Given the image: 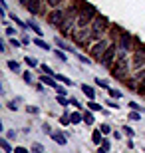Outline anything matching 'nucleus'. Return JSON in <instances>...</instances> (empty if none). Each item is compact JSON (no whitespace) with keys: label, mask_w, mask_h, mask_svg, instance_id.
<instances>
[{"label":"nucleus","mask_w":145,"mask_h":153,"mask_svg":"<svg viewBox=\"0 0 145 153\" xmlns=\"http://www.w3.org/2000/svg\"><path fill=\"white\" fill-rule=\"evenodd\" d=\"M60 123H62V125H68V123H72V117H70V115H66V114H64V115H62V117H60Z\"/></svg>","instance_id":"6ab92c4d"},{"label":"nucleus","mask_w":145,"mask_h":153,"mask_svg":"<svg viewBox=\"0 0 145 153\" xmlns=\"http://www.w3.org/2000/svg\"><path fill=\"white\" fill-rule=\"evenodd\" d=\"M52 139H54L56 143H60V145H66V143H68L66 135H62V133H52Z\"/></svg>","instance_id":"9d476101"},{"label":"nucleus","mask_w":145,"mask_h":153,"mask_svg":"<svg viewBox=\"0 0 145 153\" xmlns=\"http://www.w3.org/2000/svg\"><path fill=\"white\" fill-rule=\"evenodd\" d=\"M42 151H44V147L40 143H32V153H42Z\"/></svg>","instance_id":"aec40b11"},{"label":"nucleus","mask_w":145,"mask_h":153,"mask_svg":"<svg viewBox=\"0 0 145 153\" xmlns=\"http://www.w3.org/2000/svg\"><path fill=\"white\" fill-rule=\"evenodd\" d=\"M127 68H129L127 56H125V54H119V62L113 66V76H115L117 79H123L125 74H127Z\"/></svg>","instance_id":"20e7f679"},{"label":"nucleus","mask_w":145,"mask_h":153,"mask_svg":"<svg viewBox=\"0 0 145 153\" xmlns=\"http://www.w3.org/2000/svg\"><path fill=\"white\" fill-rule=\"evenodd\" d=\"M28 26H30V28H32V30H34V32H36V34H38V36L42 34V30L38 28V24H36V22H28Z\"/></svg>","instance_id":"412c9836"},{"label":"nucleus","mask_w":145,"mask_h":153,"mask_svg":"<svg viewBox=\"0 0 145 153\" xmlns=\"http://www.w3.org/2000/svg\"><path fill=\"white\" fill-rule=\"evenodd\" d=\"M14 32H16V30H14V28H10V26L6 28V34H8V36H12V34H14Z\"/></svg>","instance_id":"ea45409f"},{"label":"nucleus","mask_w":145,"mask_h":153,"mask_svg":"<svg viewBox=\"0 0 145 153\" xmlns=\"http://www.w3.org/2000/svg\"><path fill=\"white\" fill-rule=\"evenodd\" d=\"M84 121H86L88 125H91V123H94V115L89 114V111H86V114H84Z\"/></svg>","instance_id":"f3484780"},{"label":"nucleus","mask_w":145,"mask_h":153,"mask_svg":"<svg viewBox=\"0 0 145 153\" xmlns=\"http://www.w3.org/2000/svg\"><path fill=\"white\" fill-rule=\"evenodd\" d=\"M24 62L28 64L30 68H34V66H36V64H38V62H36V60H34V58H30V56H26V60H24Z\"/></svg>","instance_id":"5701e85b"},{"label":"nucleus","mask_w":145,"mask_h":153,"mask_svg":"<svg viewBox=\"0 0 145 153\" xmlns=\"http://www.w3.org/2000/svg\"><path fill=\"white\" fill-rule=\"evenodd\" d=\"M64 20H66V12H62V10H54L48 16V22L52 26H60V24H64Z\"/></svg>","instance_id":"39448f33"},{"label":"nucleus","mask_w":145,"mask_h":153,"mask_svg":"<svg viewBox=\"0 0 145 153\" xmlns=\"http://www.w3.org/2000/svg\"><path fill=\"white\" fill-rule=\"evenodd\" d=\"M82 91H84L89 100H94V97H95V90L91 88V85H86V84H84V85H82Z\"/></svg>","instance_id":"1a4fd4ad"},{"label":"nucleus","mask_w":145,"mask_h":153,"mask_svg":"<svg viewBox=\"0 0 145 153\" xmlns=\"http://www.w3.org/2000/svg\"><path fill=\"white\" fill-rule=\"evenodd\" d=\"M10 18H12V20H14V22L18 24V26H22V28H24V22H22V20H20V18H18V16H14V14H12Z\"/></svg>","instance_id":"c756f323"},{"label":"nucleus","mask_w":145,"mask_h":153,"mask_svg":"<svg viewBox=\"0 0 145 153\" xmlns=\"http://www.w3.org/2000/svg\"><path fill=\"white\" fill-rule=\"evenodd\" d=\"M24 6H26V10H28L30 14H38L40 12V0H28Z\"/></svg>","instance_id":"0eeeda50"},{"label":"nucleus","mask_w":145,"mask_h":153,"mask_svg":"<svg viewBox=\"0 0 145 153\" xmlns=\"http://www.w3.org/2000/svg\"><path fill=\"white\" fill-rule=\"evenodd\" d=\"M58 79H54V78H48V76H44L42 78V84H48V85H52V88H58V84H56Z\"/></svg>","instance_id":"f8f14e48"},{"label":"nucleus","mask_w":145,"mask_h":153,"mask_svg":"<svg viewBox=\"0 0 145 153\" xmlns=\"http://www.w3.org/2000/svg\"><path fill=\"white\" fill-rule=\"evenodd\" d=\"M91 141H94L95 145H100V143H103V139H101V131H97V129L94 131V135H91Z\"/></svg>","instance_id":"9b49d317"},{"label":"nucleus","mask_w":145,"mask_h":153,"mask_svg":"<svg viewBox=\"0 0 145 153\" xmlns=\"http://www.w3.org/2000/svg\"><path fill=\"white\" fill-rule=\"evenodd\" d=\"M56 90H58V94H60V96H66V90H64V88H62V85H58Z\"/></svg>","instance_id":"4c0bfd02"},{"label":"nucleus","mask_w":145,"mask_h":153,"mask_svg":"<svg viewBox=\"0 0 145 153\" xmlns=\"http://www.w3.org/2000/svg\"><path fill=\"white\" fill-rule=\"evenodd\" d=\"M107 26H109L107 18L97 16V18L94 20V22H91V28H89V34H91V38H100V36L107 30Z\"/></svg>","instance_id":"7ed1b4c3"},{"label":"nucleus","mask_w":145,"mask_h":153,"mask_svg":"<svg viewBox=\"0 0 145 153\" xmlns=\"http://www.w3.org/2000/svg\"><path fill=\"white\" fill-rule=\"evenodd\" d=\"M95 84H97V85H101V88H106V90H107V82H106V79L95 78Z\"/></svg>","instance_id":"b1692460"},{"label":"nucleus","mask_w":145,"mask_h":153,"mask_svg":"<svg viewBox=\"0 0 145 153\" xmlns=\"http://www.w3.org/2000/svg\"><path fill=\"white\" fill-rule=\"evenodd\" d=\"M34 44H36V46H40V48H42V50H48V48H50V46L46 44L44 40H40V38H36V40H34Z\"/></svg>","instance_id":"dca6fc26"},{"label":"nucleus","mask_w":145,"mask_h":153,"mask_svg":"<svg viewBox=\"0 0 145 153\" xmlns=\"http://www.w3.org/2000/svg\"><path fill=\"white\" fill-rule=\"evenodd\" d=\"M28 111H30V114H38V108H32V105H28Z\"/></svg>","instance_id":"a19ab883"},{"label":"nucleus","mask_w":145,"mask_h":153,"mask_svg":"<svg viewBox=\"0 0 145 153\" xmlns=\"http://www.w3.org/2000/svg\"><path fill=\"white\" fill-rule=\"evenodd\" d=\"M89 109H94V111H100V105H97V103H95V102H89Z\"/></svg>","instance_id":"c85d7f7f"},{"label":"nucleus","mask_w":145,"mask_h":153,"mask_svg":"<svg viewBox=\"0 0 145 153\" xmlns=\"http://www.w3.org/2000/svg\"><path fill=\"white\" fill-rule=\"evenodd\" d=\"M119 40H121V50H119V54H125V52L131 48V36H129V34H123Z\"/></svg>","instance_id":"6e6552de"},{"label":"nucleus","mask_w":145,"mask_h":153,"mask_svg":"<svg viewBox=\"0 0 145 153\" xmlns=\"http://www.w3.org/2000/svg\"><path fill=\"white\" fill-rule=\"evenodd\" d=\"M78 60H80V62H84V64H89V58H86V56H80V54H78Z\"/></svg>","instance_id":"c9c22d12"},{"label":"nucleus","mask_w":145,"mask_h":153,"mask_svg":"<svg viewBox=\"0 0 145 153\" xmlns=\"http://www.w3.org/2000/svg\"><path fill=\"white\" fill-rule=\"evenodd\" d=\"M24 79H26L28 84H32V74H30V72H24Z\"/></svg>","instance_id":"7c9ffc66"},{"label":"nucleus","mask_w":145,"mask_h":153,"mask_svg":"<svg viewBox=\"0 0 145 153\" xmlns=\"http://www.w3.org/2000/svg\"><path fill=\"white\" fill-rule=\"evenodd\" d=\"M60 2H62V0H48V4L54 6V8H56V6H60Z\"/></svg>","instance_id":"473e14b6"},{"label":"nucleus","mask_w":145,"mask_h":153,"mask_svg":"<svg viewBox=\"0 0 145 153\" xmlns=\"http://www.w3.org/2000/svg\"><path fill=\"white\" fill-rule=\"evenodd\" d=\"M100 131H101V133H109V131H112V127H109L107 123H103V125L100 127Z\"/></svg>","instance_id":"393cba45"},{"label":"nucleus","mask_w":145,"mask_h":153,"mask_svg":"<svg viewBox=\"0 0 145 153\" xmlns=\"http://www.w3.org/2000/svg\"><path fill=\"white\" fill-rule=\"evenodd\" d=\"M115 52H117V48H115V46H109V50H107V54H106V58H103V62H101V64H103V66H112L113 58L117 56Z\"/></svg>","instance_id":"423d86ee"},{"label":"nucleus","mask_w":145,"mask_h":153,"mask_svg":"<svg viewBox=\"0 0 145 153\" xmlns=\"http://www.w3.org/2000/svg\"><path fill=\"white\" fill-rule=\"evenodd\" d=\"M54 78H56L58 82H64L66 85H72V79H70V78H66V76H62V74H56Z\"/></svg>","instance_id":"ddd939ff"},{"label":"nucleus","mask_w":145,"mask_h":153,"mask_svg":"<svg viewBox=\"0 0 145 153\" xmlns=\"http://www.w3.org/2000/svg\"><path fill=\"white\" fill-rule=\"evenodd\" d=\"M97 153H106V151H103V149H100V151H97Z\"/></svg>","instance_id":"c03bdc74"},{"label":"nucleus","mask_w":145,"mask_h":153,"mask_svg":"<svg viewBox=\"0 0 145 153\" xmlns=\"http://www.w3.org/2000/svg\"><path fill=\"white\" fill-rule=\"evenodd\" d=\"M16 153H30L26 147H16Z\"/></svg>","instance_id":"58836bf2"},{"label":"nucleus","mask_w":145,"mask_h":153,"mask_svg":"<svg viewBox=\"0 0 145 153\" xmlns=\"http://www.w3.org/2000/svg\"><path fill=\"white\" fill-rule=\"evenodd\" d=\"M109 96H112V97H119V96H121V94H119V91H117V90H109Z\"/></svg>","instance_id":"f704fd0d"},{"label":"nucleus","mask_w":145,"mask_h":153,"mask_svg":"<svg viewBox=\"0 0 145 153\" xmlns=\"http://www.w3.org/2000/svg\"><path fill=\"white\" fill-rule=\"evenodd\" d=\"M8 68H10L12 72H20V64L14 62V60H10V62H8Z\"/></svg>","instance_id":"2eb2a0df"},{"label":"nucleus","mask_w":145,"mask_h":153,"mask_svg":"<svg viewBox=\"0 0 145 153\" xmlns=\"http://www.w3.org/2000/svg\"><path fill=\"white\" fill-rule=\"evenodd\" d=\"M95 18H97V14H95V8L94 6H89V4H84L82 8H80V14H78V26L80 28H86L89 22H94Z\"/></svg>","instance_id":"f257e3e1"},{"label":"nucleus","mask_w":145,"mask_h":153,"mask_svg":"<svg viewBox=\"0 0 145 153\" xmlns=\"http://www.w3.org/2000/svg\"><path fill=\"white\" fill-rule=\"evenodd\" d=\"M20 2H22V4H26V2H28V0H20Z\"/></svg>","instance_id":"37998d69"},{"label":"nucleus","mask_w":145,"mask_h":153,"mask_svg":"<svg viewBox=\"0 0 145 153\" xmlns=\"http://www.w3.org/2000/svg\"><path fill=\"white\" fill-rule=\"evenodd\" d=\"M109 147H112V143L107 141V139H103V143H101V149H103V151H107Z\"/></svg>","instance_id":"cd10ccee"},{"label":"nucleus","mask_w":145,"mask_h":153,"mask_svg":"<svg viewBox=\"0 0 145 153\" xmlns=\"http://www.w3.org/2000/svg\"><path fill=\"white\" fill-rule=\"evenodd\" d=\"M56 54H58V58H60V60H64V62H66V54H64V52H62V50H58Z\"/></svg>","instance_id":"e433bc0d"},{"label":"nucleus","mask_w":145,"mask_h":153,"mask_svg":"<svg viewBox=\"0 0 145 153\" xmlns=\"http://www.w3.org/2000/svg\"><path fill=\"white\" fill-rule=\"evenodd\" d=\"M123 133H127L129 137L133 135V129H131V127H127V125H125V127H123Z\"/></svg>","instance_id":"2f4dec72"},{"label":"nucleus","mask_w":145,"mask_h":153,"mask_svg":"<svg viewBox=\"0 0 145 153\" xmlns=\"http://www.w3.org/2000/svg\"><path fill=\"white\" fill-rule=\"evenodd\" d=\"M70 117H72V123H80V121L84 119V115L80 114V111H76V114H72V115H70Z\"/></svg>","instance_id":"4468645a"},{"label":"nucleus","mask_w":145,"mask_h":153,"mask_svg":"<svg viewBox=\"0 0 145 153\" xmlns=\"http://www.w3.org/2000/svg\"><path fill=\"white\" fill-rule=\"evenodd\" d=\"M42 70H44V74H50V76H56V74H54V70H52V68H48V66H46V64H44V66H42Z\"/></svg>","instance_id":"bb28decb"},{"label":"nucleus","mask_w":145,"mask_h":153,"mask_svg":"<svg viewBox=\"0 0 145 153\" xmlns=\"http://www.w3.org/2000/svg\"><path fill=\"white\" fill-rule=\"evenodd\" d=\"M16 108H18V105H16L14 102H10V103H8V109H16Z\"/></svg>","instance_id":"79ce46f5"},{"label":"nucleus","mask_w":145,"mask_h":153,"mask_svg":"<svg viewBox=\"0 0 145 153\" xmlns=\"http://www.w3.org/2000/svg\"><path fill=\"white\" fill-rule=\"evenodd\" d=\"M58 103L66 108V105H68V103H70V102H68V100H66V97H64V96H60V97H58Z\"/></svg>","instance_id":"a878e982"},{"label":"nucleus","mask_w":145,"mask_h":153,"mask_svg":"<svg viewBox=\"0 0 145 153\" xmlns=\"http://www.w3.org/2000/svg\"><path fill=\"white\" fill-rule=\"evenodd\" d=\"M107 50H109V40L101 38L100 42H95V44L91 46L89 54H91V58H94V60H100V62H103V58H106Z\"/></svg>","instance_id":"f03ea898"},{"label":"nucleus","mask_w":145,"mask_h":153,"mask_svg":"<svg viewBox=\"0 0 145 153\" xmlns=\"http://www.w3.org/2000/svg\"><path fill=\"white\" fill-rule=\"evenodd\" d=\"M0 145H2V149H4L6 153H10V151H12V147L8 145V141H6V139H2V141H0Z\"/></svg>","instance_id":"4be33fe9"},{"label":"nucleus","mask_w":145,"mask_h":153,"mask_svg":"<svg viewBox=\"0 0 145 153\" xmlns=\"http://www.w3.org/2000/svg\"><path fill=\"white\" fill-rule=\"evenodd\" d=\"M129 117H131V119H135V121H137V119H141L137 111H131V114H129Z\"/></svg>","instance_id":"72a5a7b5"},{"label":"nucleus","mask_w":145,"mask_h":153,"mask_svg":"<svg viewBox=\"0 0 145 153\" xmlns=\"http://www.w3.org/2000/svg\"><path fill=\"white\" fill-rule=\"evenodd\" d=\"M56 44H58V48H60V50H72V48H70L68 44H64V40H60V38L56 40Z\"/></svg>","instance_id":"a211bd4d"}]
</instances>
